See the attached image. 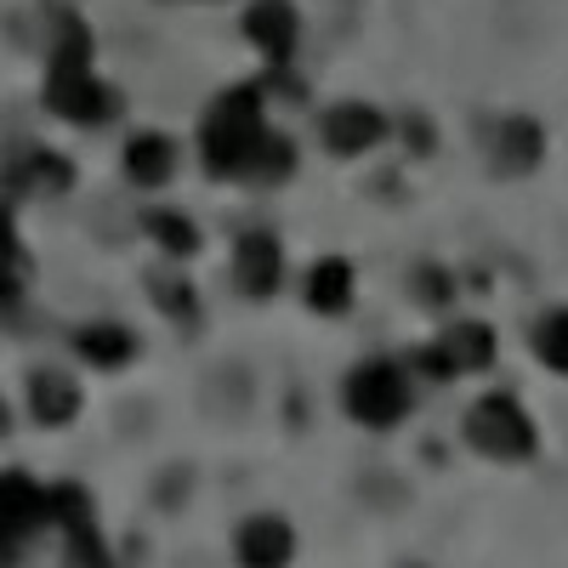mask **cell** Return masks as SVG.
I'll list each match as a JSON object with an SVG mask.
<instances>
[{
  "mask_svg": "<svg viewBox=\"0 0 568 568\" xmlns=\"http://www.w3.org/2000/svg\"><path fill=\"white\" fill-rule=\"evenodd\" d=\"M18 307V273L0 267V313H12Z\"/></svg>",
  "mask_w": 568,
  "mask_h": 568,
  "instance_id": "21",
  "label": "cell"
},
{
  "mask_svg": "<svg viewBox=\"0 0 568 568\" xmlns=\"http://www.w3.org/2000/svg\"><path fill=\"white\" fill-rule=\"evenodd\" d=\"M347 302H353V267L336 262V256H324L307 273V307L313 313H347Z\"/></svg>",
  "mask_w": 568,
  "mask_h": 568,
  "instance_id": "16",
  "label": "cell"
},
{
  "mask_svg": "<svg viewBox=\"0 0 568 568\" xmlns=\"http://www.w3.org/2000/svg\"><path fill=\"white\" fill-rule=\"evenodd\" d=\"M291 551H296V540L278 517H251V524L240 529V562H251V568H273Z\"/></svg>",
  "mask_w": 568,
  "mask_h": 568,
  "instance_id": "12",
  "label": "cell"
},
{
  "mask_svg": "<svg viewBox=\"0 0 568 568\" xmlns=\"http://www.w3.org/2000/svg\"><path fill=\"white\" fill-rule=\"evenodd\" d=\"M535 353H540L546 369L568 375V313H551V318L535 329Z\"/></svg>",
  "mask_w": 568,
  "mask_h": 568,
  "instance_id": "19",
  "label": "cell"
},
{
  "mask_svg": "<svg viewBox=\"0 0 568 568\" xmlns=\"http://www.w3.org/2000/svg\"><path fill=\"white\" fill-rule=\"evenodd\" d=\"M233 273H240L245 296H273V284H278V240L273 233H245L240 251H233Z\"/></svg>",
  "mask_w": 568,
  "mask_h": 568,
  "instance_id": "10",
  "label": "cell"
},
{
  "mask_svg": "<svg viewBox=\"0 0 568 568\" xmlns=\"http://www.w3.org/2000/svg\"><path fill=\"white\" fill-rule=\"evenodd\" d=\"M29 409L45 426H63V420L80 415V387L69 382V375H34L29 382Z\"/></svg>",
  "mask_w": 568,
  "mask_h": 568,
  "instance_id": "15",
  "label": "cell"
},
{
  "mask_svg": "<svg viewBox=\"0 0 568 568\" xmlns=\"http://www.w3.org/2000/svg\"><path fill=\"white\" fill-rule=\"evenodd\" d=\"M466 438L489 460H524V455H535V420L524 415L517 398L489 393V398H478L466 409Z\"/></svg>",
  "mask_w": 568,
  "mask_h": 568,
  "instance_id": "3",
  "label": "cell"
},
{
  "mask_svg": "<svg viewBox=\"0 0 568 568\" xmlns=\"http://www.w3.org/2000/svg\"><path fill=\"white\" fill-rule=\"evenodd\" d=\"M205 171L211 176H251L262 142H267V120H262V91L256 85H233L211 103L205 114Z\"/></svg>",
  "mask_w": 568,
  "mask_h": 568,
  "instance_id": "2",
  "label": "cell"
},
{
  "mask_svg": "<svg viewBox=\"0 0 568 568\" xmlns=\"http://www.w3.org/2000/svg\"><path fill=\"white\" fill-rule=\"evenodd\" d=\"M171 171H176V149L165 136H131V149H125V176L136 182V187H160V182H171Z\"/></svg>",
  "mask_w": 568,
  "mask_h": 568,
  "instance_id": "13",
  "label": "cell"
},
{
  "mask_svg": "<svg viewBox=\"0 0 568 568\" xmlns=\"http://www.w3.org/2000/svg\"><path fill=\"white\" fill-rule=\"evenodd\" d=\"M387 136V120L375 114L369 103H336L324 114V142L336 154H364V149H375V142Z\"/></svg>",
  "mask_w": 568,
  "mask_h": 568,
  "instance_id": "7",
  "label": "cell"
},
{
  "mask_svg": "<svg viewBox=\"0 0 568 568\" xmlns=\"http://www.w3.org/2000/svg\"><path fill=\"white\" fill-rule=\"evenodd\" d=\"M149 233H154V240H160V245H165L171 256H194V251H200V227L187 222V216L154 211V216H149Z\"/></svg>",
  "mask_w": 568,
  "mask_h": 568,
  "instance_id": "18",
  "label": "cell"
},
{
  "mask_svg": "<svg viewBox=\"0 0 568 568\" xmlns=\"http://www.w3.org/2000/svg\"><path fill=\"white\" fill-rule=\"evenodd\" d=\"M0 517H7L18 535H34L40 524H52V495H45L29 471H0Z\"/></svg>",
  "mask_w": 568,
  "mask_h": 568,
  "instance_id": "8",
  "label": "cell"
},
{
  "mask_svg": "<svg viewBox=\"0 0 568 568\" xmlns=\"http://www.w3.org/2000/svg\"><path fill=\"white\" fill-rule=\"evenodd\" d=\"M52 524H63V535H69V551H74V557H91V562L103 557L98 529H91V500H85L74 484L52 489Z\"/></svg>",
  "mask_w": 568,
  "mask_h": 568,
  "instance_id": "11",
  "label": "cell"
},
{
  "mask_svg": "<svg viewBox=\"0 0 568 568\" xmlns=\"http://www.w3.org/2000/svg\"><path fill=\"white\" fill-rule=\"evenodd\" d=\"M0 433H7V404H0Z\"/></svg>",
  "mask_w": 568,
  "mask_h": 568,
  "instance_id": "22",
  "label": "cell"
},
{
  "mask_svg": "<svg viewBox=\"0 0 568 568\" xmlns=\"http://www.w3.org/2000/svg\"><path fill=\"white\" fill-rule=\"evenodd\" d=\"M0 267L18 273L23 267V245H18V222H12V205L0 200Z\"/></svg>",
  "mask_w": 568,
  "mask_h": 568,
  "instance_id": "20",
  "label": "cell"
},
{
  "mask_svg": "<svg viewBox=\"0 0 568 568\" xmlns=\"http://www.w3.org/2000/svg\"><path fill=\"white\" fill-rule=\"evenodd\" d=\"M45 103H52V114L74 120V125H103L120 98L91 74V34L63 18V34H58V52H52V69H45Z\"/></svg>",
  "mask_w": 568,
  "mask_h": 568,
  "instance_id": "1",
  "label": "cell"
},
{
  "mask_svg": "<svg viewBox=\"0 0 568 568\" xmlns=\"http://www.w3.org/2000/svg\"><path fill=\"white\" fill-rule=\"evenodd\" d=\"M69 182H74V171H69V160L63 154H23L18 165H12V187H23V194H40V200H52V194H69Z\"/></svg>",
  "mask_w": 568,
  "mask_h": 568,
  "instance_id": "14",
  "label": "cell"
},
{
  "mask_svg": "<svg viewBox=\"0 0 568 568\" xmlns=\"http://www.w3.org/2000/svg\"><path fill=\"white\" fill-rule=\"evenodd\" d=\"M74 347H80V358H85V364L120 369V364L136 353V336H131V329H120V324H85L80 336H74Z\"/></svg>",
  "mask_w": 568,
  "mask_h": 568,
  "instance_id": "17",
  "label": "cell"
},
{
  "mask_svg": "<svg viewBox=\"0 0 568 568\" xmlns=\"http://www.w3.org/2000/svg\"><path fill=\"white\" fill-rule=\"evenodd\" d=\"M438 375H471V369H489L495 364V329L478 324V318H466L455 329H444L438 336V353L426 358Z\"/></svg>",
  "mask_w": 568,
  "mask_h": 568,
  "instance_id": "5",
  "label": "cell"
},
{
  "mask_svg": "<svg viewBox=\"0 0 568 568\" xmlns=\"http://www.w3.org/2000/svg\"><path fill=\"white\" fill-rule=\"evenodd\" d=\"M489 154H495L500 171H535L540 154H546V131L529 114H506L489 136Z\"/></svg>",
  "mask_w": 568,
  "mask_h": 568,
  "instance_id": "9",
  "label": "cell"
},
{
  "mask_svg": "<svg viewBox=\"0 0 568 568\" xmlns=\"http://www.w3.org/2000/svg\"><path fill=\"white\" fill-rule=\"evenodd\" d=\"M245 34L262 45V58L273 69H284V63H291V52H296V34H302L296 7H291V0H256V7L245 12Z\"/></svg>",
  "mask_w": 568,
  "mask_h": 568,
  "instance_id": "6",
  "label": "cell"
},
{
  "mask_svg": "<svg viewBox=\"0 0 568 568\" xmlns=\"http://www.w3.org/2000/svg\"><path fill=\"white\" fill-rule=\"evenodd\" d=\"M347 415L364 420V426H398L409 415V382L404 369L375 358V364H358L347 375Z\"/></svg>",
  "mask_w": 568,
  "mask_h": 568,
  "instance_id": "4",
  "label": "cell"
}]
</instances>
